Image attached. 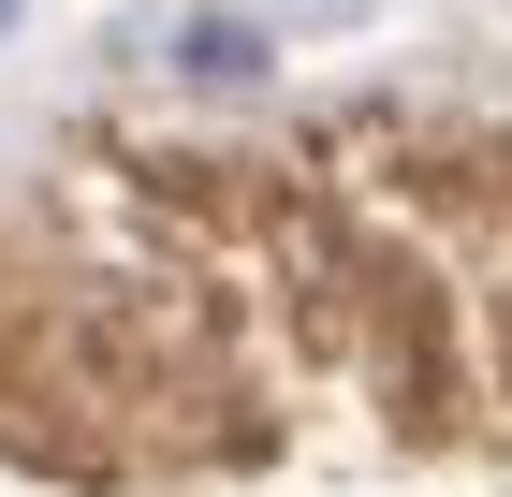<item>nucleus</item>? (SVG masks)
I'll use <instances>...</instances> for the list:
<instances>
[{
	"instance_id": "nucleus-1",
	"label": "nucleus",
	"mask_w": 512,
	"mask_h": 497,
	"mask_svg": "<svg viewBox=\"0 0 512 497\" xmlns=\"http://www.w3.org/2000/svg\"><path fill=\"white\" fill-rule=\"evenodd\" d=\"M0 30H15V0H0Z\"/></svg>"
}]
</instances>
